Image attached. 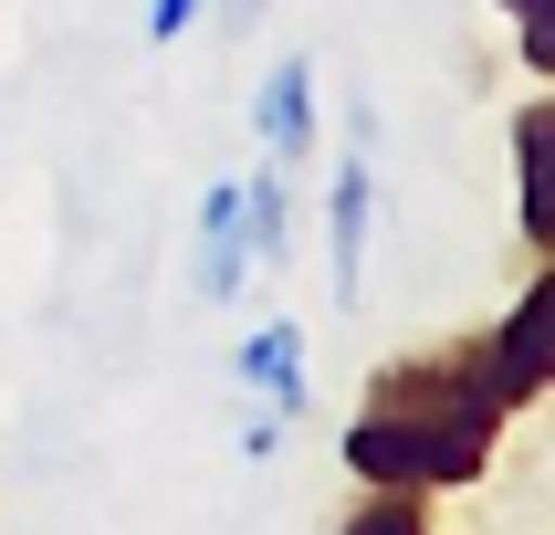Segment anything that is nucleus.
<instances>
[{"instance_id":"20e7f679","label":"nucleus","mask_w":555,"mask_h":535,"mask_svg":"<svg viewBox=\"0 0 555 535\" xmlns=\"http://www.w3.org/2000/svg\"><path fill=\"white\" fill-rule=\"evenodd\" d=\"M493 357H503V378H514V399H525V409L555 388V263L514 294V315L493 326Z\"/></svg>"},{"instance_id":"39448f33","label":"nucleus","mask_w":555,"mask_h":535,"mask_svg":"<svg viewBox=\"0 0 555 535\" xmlns=\"http://www.w3.org/2000/svg\"><path fill=\"white\" fill-rule=\"evenodd\" d=\"M251 273V231H242V179L199 189V305H231Z\"/></svg>"},{"instance_id":"f257e3e1","label":"nucleus","mask_w":555,"mask_h":535,"mask_svg":"<svg viewBox=\"0 0 555 535\" xmlns=\"http://www.w3.org/2000/svg\"><path fill=\"white\" fill-rule=\"evenodd\" d=\"M514 409L525 399H514V378L493 357V326H482V336L388 357L367 378L357 420L336 431V462L357 483H399V494H462V483H482V462H493Z\"/></svg>"},{"instance_id":"1a4fd4ad","label":"nucleus","mask_w":555,"mask_h":535,"mask_svg":"<svg viewBox=\"0 0 555 535\" xmlns=\"http://www.w3.org/2000/svg\"><path fill=\"white\" fill-rule=\"evenodd\" d=\"M493 11L514 22V53H525L534 74L555 85V0H493Z\"/></svg>"},{"instance_id":"6e6552de","label":"nucleus","mask_w":555,"mask_h":535,"mask_svg":"<svg viewBox=\"0 0 555 535\" xmlns=\"http://www.w3.org/2000/svg\"><path fill=\"white\" fill-rule=\"evenodd\" d=\"M336 535H440L430 525V494H399V483H367V504L346 514Z\"/></svg>"},{"instance_id":"0eeeda50","label":"nucleus","mask_w":555,"mask_h":535,"mask_svg":"<svg viewBox=\"0 0 555 535\" xmlns=\"http://www.w3.org/2000/svg\"><path fill=\"white\" fill-rule=\"evenodd\" d=\"M242 388H262L273 420H305V326H262L242 346Z\"/></svg>"},{"instance_id":"9d476101","label":"nucleus","mask_w":555,"mask_h":535,"mask_svg":"<svg viewBox=\"0 0 555 535\" xmlns=\"http://www.w3.org/2000/svg\"><path fill=\"white\" fill-rule=\"evenodd\" d=\"M189 22H199V0H147V31H157V42H179Z\"/></svg>"},{"instance_id":"f03ea898","label":"nucleus","mask_w":555,"mask_h":535,"mask_svg":"<svg viewBox=\"0 0 555 535\" xmlns=\"http://www.w3.org/2000/svg\"><path fill=\"white\" fill-rule=\"evenodd\" d=\"M367 220H377V168H367V126H357V148L336 157V200H325V273H336V305H357V283H367Z\"/></svg>"},{"instance_id":"423d86ee","label":"nucleus","mask_w":555,"mask_h":535,"mask_svg":"<svg viewBox=\"0 0 555 535\" xmlns=\"http://www.w3.org/2000/svg\"><path fill=\"white\" fill-rule=\"evenodd\" d=\"M251 126H262L273 168H294V157L314 148V53H283L273 74H262V94H251Z\"/></svg>"},{"instance_id":"7ed1b4c3","label":"nucleus","mask_w":555,"mask_h":535,"mask_svg":"<svg viewBox=\"0 0 555 535\" xmlns=\"http://www.w3.org/2000/svg\"><path fill=\"white\" fill-rule=\"evenodd\" d=\"M514 220H525L534 263H555V94L514 105Z\"/></svg>"}]
</instances>
